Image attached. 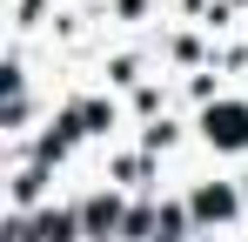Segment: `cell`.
<instances>
[{"mask_svg":"<svg viewBox=\"0 0 248 242\" xmlns=\"http://www.w3.org/2000/svg\"><path fill=\"white\" fill-rule=\"evenodd\" d=\"M202 135L215 148H248V101H215L202 115Z\"/></svg>","mask_w":248,"mask_h":242,"instance_id":"6da1fadb","label":"cell"},{"mask_svg":"<svg viewBox=\"0 0 248 242\" xmlns=\"http://www.w3.org/2000/svg\"><path fill=\"white\" fill-rule=\"evenodd\" d=\"M121 222H127V215H121V202H114V195H87V202H81V229H87L94 242H108Z\"/></svg>","mask_w":248,"mask_h":242,"instance_id":"3957f363","label":"cell"},{"mask_svg":"<svg viewBox=\"0 0 248 242\" xmlns=\"http://www.w3.org/2000/svg\"><path fill=\"white\" fill-rule=\"evenodd\" d=\"M242 202H248V189H242Z\"/></svg>","mask_w":248,"mask_h":242,"instance_id":"8992f818","label":"cell"},{"mask_svg":"<svg viewBox=\"0 0 248 242\" xmlns=\"http://www.w3.org/2000/svg\"><path fill=\"white\" fill-rule=\"evenodd\" d=\"M235 208H242V195H235L228 182H202L195 202H188V215H195V222H221V215H235Z\"/></svg>","mask_w":248,"mask_h":242,"instance_id":"7a4b0ae2","label":"cell"},{"mask_svg":"<svg viewBox=\"0 0 248 242\" xmlns=\"http://www.w3.org/2000/svg\"><path fill=\"white\" fill-rule=\"evenodd\" d=\"M74 236H87V229H81V208H41L34 242H74Z\"/></svg>","mask_w":248,"mask_h":242,"instance_id":"277c9868","label":"cell"},{"mask_svg":"<svg viewBox=\"0 0 248 242\" xmlns=\"http://www.w3.org/2000/svg\"><path fill=\"white\" fill-rule=\"evenodd\" d=\"M148 222H155V215H148V208H134V215L121 222V236H127V242H141V236H148Z\"/></svg>","mask_w":248,"mask_h":242,"instance_id":"5b68a950","label":"cell"}]
</instances>
